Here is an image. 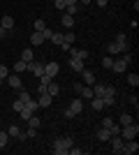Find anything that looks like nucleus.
<instances>
[{
    "instance_id": "f3484780",
    "label": "nucleus",
    "mask_w": 139,
    "mask_h": 155,
    "mask_svg": "<svg viewBox=\"0 0 139 155\" xmlns=\"http://www.w3.org/2000/svg\"><path fill=\"white\" fill-rule=\"evenodd\" d=\"M7 84L12 86V88H21V77L19 74H9V77H7Z\"/></svg>"
},
{
    "instance_id": "de8ad7c7",
    "label": "nucleus",
    "mask_w": 139,
    "mask_h": 155,
    "mask_svg": "<svg viewBox=\"0 0 139 155\" xmlns=\"http://www.w3.org/2000/svg\"><path fill=\"white\" fill-rule=\"evenodd\" d=\"M63 116H65V118H74V114H72V109H70V107H67V109L63 111Z\"/></svg>"
},
{
    "instance_id": "aec40b11",
    "label": "nucleus",
    "mask_w": 139,
    "mask_h": 155,
    "mask_svg": "<svg viewBox=\"0 0 139 155\" xmlns=\"http://www.w3.org/2000/svg\"><path fill=\"white\" fill-rule=\"evenodd\" d=\"M60 21H63V26H65V28H72L74 26V16H72V14H63V16H60Z\"/></svg>"
},
{
    "instance_id": "412c9836",
    "label": "nucleus",
    "mask_w": 139,
    "mask_h": 155,
    "mask_svg": "<svg viewBox=\"0 0 139 155\" xmlns=\"http://www.w3.org/2000/svg\"><path fill=\"white\" fill-rule=\"evenodd\" d=\"M42 42H44V37H42V32H37V30H35L33 35H30V44H33V46H40Z\"/></svg>"
},
{
    "instance_id": "b1692460",
    "label": "nucleus",
    "mask_w": 139,
    "mask_h": 155,
    "mask_svg": "<svg viewBox=\"0 0 139 155\" xmlns=\"http://www.w3.org/2000/svg\"><path fill=\"white\" fill-rule=\"evenodd\" d=\"M26 70H28L26 60H16V63H14V72H16V74H21V72H26Z\"/></svg>"
},
{
    "instance_id": "423d86ee",
    "label": "nucleus",
    "mask_w": 139,
    "mask_h": 155,
    "mask_svg": "<svg viewBox=\"0 0 139 155\" xmlns=\"http://www.w3.org/2000/svg\"><path fill=\"white\" fill-rule=\"evenodd\" d=\"M26 72H33L35 77H42V74H44V65L37 63V60H30V63H28V70H26Z\"/></svg>"
},
{
    "instance_id": "20e7f679",
    "label": "nucleus",
    "mask_w": 139,
    "mask_h": 155,
    "mask_svg": "<svg viewBox=\"0 0 139 155\" xmlns=\"http://www.w3.org/2000/svg\"><path fill=\"white\" fill-rule=\"evenodd\" d=\"M137 150H139V143H137V139H125V141H123V150H121V153L132 155V153H137Z\"/></svg>"
},
{
    "instance_id": "c85d7f7f",
    "label": "nucleus",
    "mask_w": 139,
    "mask_h": 155,
    "mask_svg": "<svg viewBox=\"0 0 139 155\" xmlns=\"http://www.w3.org/2000/svg\"><path fill=\"white\" fill-rule=\"evenodd\" d=\"M7 139H9V134H7L5 130H0V148H5V146H7Z\"/></svg>"
},
{
    "instance_id": "58836bf2",
    "label": "nucleus",
    "mask_w": 139,
    "mask_h": 155,
    "mask_svg": "<svg viewBox=\"0 0 139 155\" xmlns=\"http://www.w3.org/2000/svg\"><path fill=\"white\" fill-rule=\"evenodd\" d=\"M111 125H114V118H109V116H107V118H102V127H107V130H109Z\"/></svg>"
},
{
    "instance_id": "c756f323",
    "label": "nucleus",
    "mask_w": 139,
    "mask_h": 155,
    "mask_svg": "<svg viewBox=\"0 0 139 155\" xmlns=\"http://www.w3.org/2000/svg\"><path fill=\"white\" fill-rule=\"evenodd\" d=\"M132 123V116H130V114H123V116H121V127H125V125H130Z\"/></svg>"
},
{
    "instance_id": "ddd939ff",
    "label": "nucleus",
    "mask_w": 139,
    "mask_h": 155,
    "mask_svg": "<svg viewBox=\"0 0 139 155\" xmlns=\"http://www.w3.org/2000/svg\"><path fill=\"white\" fill-rule=\"evenodd\" d=\"M70 67H72V70L77 72V74H79V72L84 70L86 65H84V60H81V58H70Z\"/></svg>"
},
{
    "instance_id": "4468645a",
    "label": "nucleus",
    "mask_w": 139,
    "mask_h": 155,
    "mask_svg": "<svg viewBox=\"0 0 139 155\" xmlns=\"http://www.w3.org/2000/svg\"><path fill=\"white\" fill-rule=\"evenodd\" d=\"M95 137H98V141H109V139H111V134H109L107 127H100L98 132H95Z\"/></svg>"
},
{
    "instance_id": "a211bd4d",
    "label": "nucleus",
    "mask_w": 139,
    "mask_h": 155,
    "mask_svg": "<svg viewBox=\"0 0 139 155\" xmlns=\"http://www.w3.org/2000/svg\"><path fill=\"white\" fill-rule=\"evenodd\" d=\"M91 107H93L95 111L104 109V100H102V97H91Z\"/></svg>"
},
{
    "instance_id": "f03ea898",
    "label": "nucleus",
    "mask_w": 139,
    "mask_h": 155,
    "mask_svg": "<svg viewBox=\"0 0 139 155\" xmlns=\"http://www.w3.org/2000/svg\"><path fill=\"white\" fill-rule=\"evenodd\" d=\"M74 146V139L70 134L67 137H60V139H56L53 141V148H51V153L53 155H67V150Z\"/></svg>"
},
{
    "instance_id": "e433bc0d",
    "label": "nucleus",
    "mask_w": 139,
    "mask_h": 155,
    "mask_svg": "<svg viewBox=\"0 0 139 155\" xmlns=\"http://www.w3.org/2000/svg\"><path fill=\"white\" fill-rule=\"evenodd\" d=\"M109 134H111V137H116V134H121V125H116V123H114V125H111V127H109Z\"/></svg>"
},
{
    "instance_id": "49530a36",
    "label": "nucleus",
    "mask_w": 139,
    "mask_h": 155,
    "mask_svg": "<svg viewBox=\"0 0 139 155\" xmlns=\"http://www.w3.org/2000/svg\"><path fill=\"white\" fill-rule=\"evenodd\" d=\"M67 153H70V155H81V153H84V150H81V148H74V146H72V148L67 150Z\"/></svg>"
},
{
    "instance_id": "09e8293b",
    "label": "nucleus",
    "mask_w": 139,
    "mask_h": 155,
    "mask_svg": "<svg viewBox=\"0 0 139 155\" xmlns=\"http://www.w3.org/2000/svg\"><path fill=\"white\" fill-rule=\"evenodd\" d=\"M107 2H109V0H98V5H100V7H107Z\"/></svg>"
},
{
    "instance_id": "a878e982",
    "label": "nucleus",
    "mask_w": 139,
    "mask_h": 155,
    "mask_svg": "<svg viewBox=\"0 0 139 155\" xmlns=\"http://www.w3.org/2000/svg\"><path fill=\"white\" fill-rule=\"evenodd\" d=\"M7 134H9V137H16V139H19L21 127H19V125H9V127H7Z\"/></svg>"
},
{
    "instance_id": "f257e3e1",
    "label": "nucleus",
    "mask_w": 139,
    "mask_h": 155,
    "mask_svg": "<svg viewBox=\"0 0 139 155\" xmlns=\"http://www.w3.org/2000/svg\"><path fill=\"white\" fill-rule=\"evenodd\" d=\"M127 49H130V44H127V37L123 35V32H118V35H116V39H114L111 44L107 46L109 56H118V53H125Z\"/></svg>"
},
{
    "instance_id": "c9c22d12",
    "label": "nucleus",
    "mask_w": 139,
    "mask_h": 155,
    "mask_svg": "<svg viewBox=\"0 0 139 155\" xmlns=\"http://www.w3.org/2000/svg\"><path fill=\"white\" fill-rule=\"evenodd\" d=\"M63 42H65V44H72L74 42V32H65V35H63Z\"/></svg>"
},
{
    "instance_id": "f704fd0d",
    "label": "nucleus",
    "mask_w": 139,
    "mask_h": 155,
    "mask_svg": "<svg viewBox=\"0 0 139 155\" xmlns=\"http://www.w3.org/2000/svg\"><path fill=\"white\" fill-rule=\"evenodd\" d=\"M65 9H67V14H72V16H74V14H77V9H79V2H72V5H67Z\"/></svg>"
},
{
    "instance_id": "9b49d317",
    "label": "nucleus",
    "mask_w": 139,
    "mask_h": 155,
    "mask_svg": "<svg viewBox=\"0 0 139 155\" xmlns=\"http://www.w3.org/2000/svg\"><path fill=\"white\" fill-rule=\"evenodd\" d=\"M70 109H72V114H74V116H79L81 111H84V102H81L79 97H77V100H72V104H70Z\"/></svg>"
},
{
    "instance_id": "6e6552de",
    "label": "nucleus",
    "mask_w": 139,
    "mask_h": 155,
    "mask_svg": "<svg viewBox=\"0 0 139 155\" xmlns=\"http://www.w3.org/2000/svg\"><path fill=\"white\" fill-rule=\"evenodd\" d=\"M79 74H81V84H86V86H93V84H95V74H93L91 70H86V67H84Z\"/></svg>"
},
{
    "instance_id": "0eeeda50",
    "label": "nucleus",
    "mask_w": 139,
    "mask_h": 155,
    "mask_svg": "<svg viewBox=\"0 0 139 155\" xmlns=\"http://www.w3.org/2000/svg\"><path fill=\"white\" fill-rule=\"evenodd\" d=\"M125 70H127V63H125L123 58H116V60L111 63V72H114V74H123Z\"/></svg>"
},
{
    "instance_id": "3c124183",
    "label": "nucleus",
    "mask_w": 139,
    "mask_h": 155,
    "mask_svg": "<svg viewBox=\"0 0 139 155\" xmlns=\"http://www.w3.org/2000/svg\"><path fill=\"white\" fill-rule=\"evenodd\" d=\"M5 32H7V30H5V28H2V26H0V39L5 37Z\"/></svg>"
},
{
    "instance_id": "79ce46f5",
    "label": "nucleus",
    "mask_w": 139,
    "mask_h": 155,
    "mask_svg": "<svg viewBox=\"0 0 139 155\" xmlns=\"http://www.w3.org/2000/svg\"><path fill=\"white\" fill-rule=\"evenodd\" d=\"M7 74H9V70H7V65H0V79H5Z\"/></svg>"
},
{
    "instance_id": "9d476101",
    "label": "nucleus",
    "mask_w": 139,
    "mask_h": 155,
    "mask_svg": "<svg viewBox=\"0 0 139 155\" xmlns=\"http://www.w3.org/2000/svg\"><path fill=\"white\" fill-rule=\"evenodd\" d=\"M58 72H60V65H58V63H46V65H44V74H49L51 79L56 77Z\"/></svg>"
},
{
    "instance_id": "5701e85b",
    "label": "nucleus",
    "mask_w": 139,
    "mask_h": 155,
    "mask_svg": "<svg viewBox=\"0 0 139 155\" xmlns=\"http://www.w3.org/2000/svg\"><path fill=\"white\" fill-rule=\"evenodd\" d=\"M33 114H35V111H33V109H30V107H28V104H23V109H21V111H19V116H21V118H23V120H28V118L33 116Z\"/></svg>"
},
{
    "instance_id": "4c0bfd02",
    "label": "nucleus",
    "mask_w": 139,
    "mask_h": 155,
    "mask_svg": "<svg viewBox=\"0 0 139 155\" xmlns=\"http://www.w3.org/2000/svg\"><path fill=\"white\" fill-rule=\"evenodd\" d=\"M53 7H56V9H65L67 2H65V0H53Z\"/></svg>"
},
{
    "instance_id": "f8f14e48",
    "label": "nucleus",
    "mask_w": 139,
    "mask_h": 155,
    "mask_svg": "<svg viewBox=\"0 0 139 155\" xmlns=\"http://www.w3.org/2000/svg\"><path fill=\"white\" fill-rule=\"evenodd\" d=\"M91 88H93V97H104V88H107L104 84H98V81H95Z\"/></svg>"
},
{
    "instance_id": "bb28decb",
    "label": "nucleus",
    "mask_w": 139,
    "mask_h": 155,
    "mask_svg": "<svg viewBox=\"0 0 139 155\" xmlns=\"http://www.w3.org/2000/svg\"><path fill=\"white\" fill-rule=\"evenodd\" d=\"M127 84L132 86V88H137L139 86V74H127Z\"/></svg>"
},
{
    "instance_id": "cd10ccee",
    "label": "nucleus",
    "mask_w": 139,
    "mask_h": 155,
    "mask_svg": "<svg viewBox=\"0 0 139 155\" xmlns=\"http://www.w3.org/2000/svg\"><path fill=\"white\" fill-rule=\"evenodd\" d=\"M44 28H46V21H44V19H35V30L42 32Z\"/></svg>"
},
{
    "instance_id": "ea45409f",
    "label": "nucleus",
    "mask_w": 139,
    "mask_h": 155,
    "mask_svg": "<svg viewBox=\"0 0 139 155\" xmlns=\"http://www.w3.org/2000/svg\"><path fill=\"white\" fill-rule=\"evenodd\" d=\"M51 35H53V30H51L49 26H46L44 30H42V37H44V39H51Z\"/></svg>"
},
{
    "instance_id": "37998d69",
    "label": "nucleus",
    "mask_w": 139,
    "mask_h": 155,
    "mask_svg": "<svg viewBox=\"0 0 139 155\" xmlns=\"http://www.w3.org/2000/svg\"><path fill=\"white\" fill-rule=\"evenodd\" d=\"M104 100V107H114V102H116V97H102Z\"/></svg>"
},
{
    "instance_id": "72a5a7b5",
    "label": "nucleus",
    "mask_w": 139,
    "mask_h": 155,
    "mask_svg": "<svg viewBox=\"0 0 139 155\" xmlns=\"http://www.w3.org/2000/svg\"><path fill=\"white\" fill-rule=\"evenodd\" d=\"M19 100H21V102H23V104H26V102H30V100H33V97H30V93H26V91H21V93H19Z\"/></svg>"
},
{
    "instance_id": "8fccbe9b",
    "label": "nucleus",
    "mask_w": 139,
    "mask_h": 155,
    "mask_svg": "<svg viewBox=\"0 0 139 155\" xmlns=\"http://www.w3.org/2000/svg\"><path fill=\"white\" fill-rule=\"evenodd\" d=\"M77 2H81V5H91L93 0H77Z\"/></svg>"
},
{
    "instance_id": "a18cd8bd",
    "label": "nucleus",
    "mask_w": 139,
    "mask_h": 155,
    "mask_svg": "<svg viewBox=\"0 0 139 155\" xmlns=\"http://www.w3.org/2000/svg\"><path fill=\"white\" fill-rule=\"evenodd\" d=\"M123 60H125V63H127V65H130V63H132V60H134V56H130V53H127V51H125V53H123Z\"/></svg>"
},
{
    "instance_id": "1a4fd4ad",
    "label": "nucleus",
    "mask_w": 139,
    "mask_h": 155,
    "mask_svg": "<svg viewBox=\"0 0 139 155\" xmlns=\"http://www.w3.org/2000/svg\"><path fill=\"white\" fill-rule=\"evenodd\" d=\"M109 141H111V153H121V150H123V141H125V139H123L121 134L111 137Z\"/></svg>"
},
{
    "instance_id": "4be33fe9",
    "label": "nucleus",
    "mask_w": 139,
    "mask_h": 155,
    "mask_svg": "<svg viewBox=\"0 0 139 155\" xmlns=\"http://www.w3.org/2000/svg\"><path fill=\"white\" fill-rule=\"evenodd\" d=\"M79 93H81V97H84V100H91V97H93V88H91V86H86V84L79 88Z\"/></svg>"
},
{
    "instance_id": "2f4dec72",
    "label": "nucleus",
    "mask_w": 139,
    "mask_h": 155,
    "mask_svg": "<svg viewBox=\"0 0 139 155\" xmlns=\"http://www.w3.org/2000/svg\"><path fill=\"white\" fill-rule=\"evenodd\" d=\"M51 42L56 46H60V44H63V35H60V32H53V35H51Z\"/></svg>"
},
{
    "instance_id": "6ab92c4d",
    "label": "nucleus",
    "mask_w": 139,
    "mask_h": 155,
    "mask_svg": "<svg viewBox=\"0 0 139 155\" xmlns=\"http://www.w3.org/2000/svg\"><path fill=\"white\" fill-rule=\"evenodd\" d=\"M46 93H49V95H58V93H60V86L51 79V81H49V86H46Z\"/></svg>"
},
{
    "instance_id": "603ef678",
    "label": "nucleus",
    "mask_w": 139,
    "mask_h": 155,
    "mask_svg": "<svg viewBox=\"0 0 139 155\" xmlns=\"http://www.w3.org/2000/svg\"><path fill=\"white\" fill-rule=\"evenodd\" d=\"M0 86H2V79H0Z\"/></svg>"
},
{
    "instance_id": "39448f33",
    "label": "nucleus",
    "mask_w": 139,
    "mask_h": 155,
    "mask_svg": "<svg viewBox=\"0 0 139 155\" xmlns=\"http://www.w3.org/2000/svg\"><path fill=\"white\" fill-rule=\"evenodd\" d=\"M51 100H53V95H49L46 91H40V97H37V104H40V109H46V107H51Z\"/></svg>"
},
{
    "instance_id": "7ed1b4c3",
    "label": "nucleus",
    "mask_w": 139,
    "mask_h": 155,
    "mask_svg": "<svg viewBox=\"0 0 139 155\" xmlns=\"http://www.w3.org/2000/svg\"><path fill=\"white\" fill-rule=\"evenodd\" d=\"M137 134H139L137 123H130V125H125V127H121V137H123V139H137Z\"/></svg>"
},
{
    "instance_id": "a19ab883",
    "label": "nucleus",
    "mask_w": 139,
    "mask_h": 155,
    "mask_svg": "<svg viewBox=\"0 0 139 155\" xmlns=\"http://www.w3.org/2000/svg\"><path fill=\"white\" fill-rule=\"evenodd\" d=\"M26 137H28V139L37 137V127H28V130H26Z\"/></svg>"
},
{
    "instance_id": "7c9ffc66",
    "label": "nucleus",
    "mask_w": 139,
    "mask_h": 155,
    "mask_svg": "<svg viewBox=\"0 0 139 155\" xmlns=\"http://www.w3.org/2000/svg\"><path fill=\"white\" fill-rule=\"evenodd\" d=\"M28 127H40V118L35 116V114H33L30 118H28Z\"/></svg>"
},
{
    "instance_id": "c03bdc74",
    "label": "nucleus",
    "mask_w": 139,
    "mask_h": 155,
    "mask_svg": "<svg viewBox=\"0 0 139 155\" xmlns=\"http://www.w3.org/2000/svg\"><path fill=\"white\" fill-rule=\"evenodd\" d=\"M21 109H23V102H21V100H16V102H14V111H16V114H19Z\"/></svg>"
},
{
    "instance_id": "393cba45",
    "label": "nucleus",
    "mask_w": 139,
    "mask_h": 155,
    "mask_svg": "<svg viewBox=\"0 0 139 155\" xmlns=\"http://www.w3.org/2000/svg\"><path fill=\"white\" fill-rule=\"evenodd\" d=\"M21 60H26V63L35 60V53H33V49H23V53H21Z\"/></svg>"
},
{
    "instance_id": "dca6fc26",
    "label": "nucleus",
    "mask_w": 139,
    "mask_h": 155,
    "mask_svg": "<svg viewBox=\"0 0 139 155\" xmlns=\"http://www.w3.org/2000/svg\"><path fill=\"white\" fill-rule=\"evenodd\" d=\"M70 53H72V58H81V60L88 58V51H86V49H70Z\"/></svg>"
},
{
    "instance_id": "2eb2a0df",
    "label": "nucleus",
    "mask_w": 139,
    "mask_h": 155,
    "mask_svg": "<svg viewBox=\"0 0 139 155\" xmlns=\"http://www.w3.org/2000/svg\"><path fill=\"white\" fill-rule=\"evenodd\" d=\"M14 23H16V21H14L12 16H2V19H0V26L5 28V30H12V28H14Z\"/></svg>"
},
{
    "instance_id": "473e14b6",
    "label": "nucleus",
    "mask_w": 139,
    "mask_h": 155,
    "mask_svg": "<svg viewBox=\"0 0 139 155\" xmlns=\"http://www.w3.org/2000/svg\"><path fill=\"white\" fill-rule=\"evenodd\" d=\"M111 63H114L111 56H104V58H102V67H104V70H111Z\"/></svg>"
}]
</instances>
